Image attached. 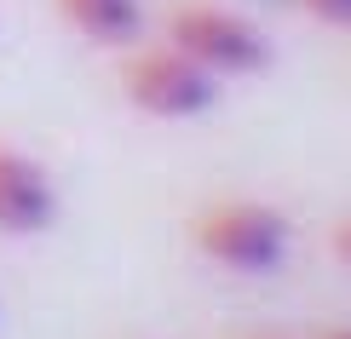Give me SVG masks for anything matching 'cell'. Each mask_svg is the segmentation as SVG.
<instances>
[{"mask_svg": "<svg viewBox=\"0 0 351 339\" xmlns=\"http://www.w3.org/2000/svg\"><path fill=\"white\" fill-rule=\"evenodd\" d=\"M190 247L208 264L230 271V276H265V271H276L288 259L294 230H288V218L271 201L225 196V201L196 208V218H190Z\"/></svg>", "mask_w": 351, "mask_h": 339, "instance_id": "6da1fadb", "label": "cell"}, {"mask_svg": "<svg viewBox=\"0 0 351 339\" xmlns=\"http://www.w3.org/2000/svg\"><path fill=\"white\" fill-rule=\"evenodd\" d=\"M162 40H173L184 58H196L208 75H254L271 64V40L259 35L254 18L219 0H179L162 23Z\"/></svg>", "mask_w": 351, "mask_h": 339, "instance_id": "7a4b0ae2", "label": "cell"}, {"mask_svg": "<svg viewBox=\"0 0 351 339\" xmlns=\"http://www.w3.org/2000/svg\"><path fill=\"white\" fill-rule=\"evenodd\" d=\"M121 92L133 98L144 115H162V121H190V115H208L219 104V75L184 58L173 40L156 47H133L121 64Z\"/></svg>", "mask_w": 351, "mask_h": 339, "instance_id": "3957f363", "label": "cell"}, {"mask_svg": "<svg viewBox=\"0 0 351 339\" xmlns=\"http://www.w3.org/2000/svg\"><path fill=\"white\" fill-rule=\"evenodd\" d=\"M58 218V184L29 150L0 138V236H40Z\"/></svg>", "mask_w": 351, "mask_h": 339, "instance_id": "277c9868", "label": "cell"}, {"mask_svg": "<svg viewBox=\"0 0 351 339\" xmlns=\"http://www.w3.org/2000/svg\"><path fill=\"white\" fill-rule=\"evenodd\" d=\"M58 18L75 35H86L93 47H133L144 29V6L138 0H52Z\"/></svg>", "mask_w": 351, "mask_h": 339, "instance_id": "5b68a950", "label": "cell"}, {"mask_svg": "<svg viewBox=\"0 0 351 339\" xmlns=\"http://www.w3.org/2000/svg\"><path fill=\"white\" fill-rule=\"evenodd\" d=\"M305 18L317 23H334V29H351V0H294Z\"/></svg>", "mask_w": 351, "mask_h": 339, "instance_id": "8992f818", "label": "cell"}, {"mask_svg": "<svg viewBox=\"0 0 351 339\" xmlns=\"http://www.w3.org/2000/svg\"><path fill=\"white\" fill-rule=\"evenodd\" d=\"M328 242H334V259H340V264H351V218H340V225H334V236H328Z\"/></svg>", "mask_w": 351, "mask_h": 339, "instance_id": "52a82bcc", "label": "cell"}, {"mask_svg": "<svg viewBox=\"0 0 351 339\" xmlns=\"http://www.w3.org/2000/svg\"><path fill=\"white\" fill-rule=\"evenodd\" d=\"M311 339H351V322H334V328H317Z\"/></svg>", "mask_w": 351, "mask_h": 339, "instance_id": "ba28073f", "label": "cell"}, {"mask_svg": "<svg viewBox=\"0 0 351 339\" xmlns=\"http://www.w3.org/2000/svg\"><path fill=\"white\" fill-rule=\"evenodd\" d=\"M254 339H288V334H254Z\"/></svg>", "mask_w": 351, "mask_h": 339, "instance_id": "9c48e42d", "label": "cell"}]
</instances>
